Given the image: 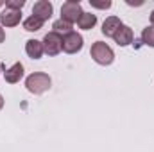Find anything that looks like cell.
Returning <instances> with one entry per match:
<instances>
[{"label":"cell","mask_w":154,"mask_h":152,"mask_svg":"<svg viewBox=\"0 0 154 152\" xmlns=\"http://www.w3.org/2000/svg\"><path fill=\"white\" fill-rule=\"evenodd\" d=\"M90 56H91V59H93L95 63H99V65H102V66L111 65L113 59H115V54H113L111 47L106 45L104 41H95V43L91 45Z\"/></svg>","instance_id":"6da1fadb"},{"label":"cell","mask_w":154,"mask_h":152,"mask_svg":"<svg viewBox=\"0 0 154 152\" xmlns=\"http://www.w3.org/2000/svg\"><path fill=\"white\" fill-rule=\"evenodd\" d=\"M25 86H27V90L31 93L41 95V93H45L52 86V79L47 74H43V72H36V74H31L25 79Z\"/></svg>","instance_id":"7a4b0ae2"},{"label":"cell","mask_w":154,"mask_h":152,"mask_svg":"<svg viewBox=\"0 0 154 152\" xmlns=\"http://www.w3.org/2000/svg\"><path fill=\"white\" fill-rule=\"evenodd\" d=\"M81 16H82V7L77 0H68L61 5V20L74 23V22H79Z\"/></svg>","instance_id":"3957f363"},{"label":"cell","mask_w":154,"mask_h":152,"mask_svg":"<svg viewBox=\"0 0 154 152\" xmlns=\"http://www.w3.org/2000/svg\"><path fill=\"white\" fill-rule=\"evenodd\" d=\"M43 48H45V52L48 56H57L63 50V38H61V34H57L54 31L48 32V34H45V38H43Z\"/></svg>","instance_id":"277c9868"},{"label":"cell","mask_w":154,"mask_h":152,"mask_svg":"<svg viewBox=\"0 0 154 152\" xmlns=\"http://www.w3.org/2000/svg\"><path fill=\"white\" fill-rule=\"evenodd\" d=\"M82 41H84L82 36L79 32H75V31L65 34L63 36V52H66V54H77L82 48Z\"/></svg>","instance_id":"5b68a950"},{"label":"cell","mask_w":154,"mask_h":152,"mask_svg":"<svg viewBox=\"0 0 154 152\" xmlns=\"http://www.w3.org/2000/svg\"><path fill=\"white\" fill-rule=\"evenodd\" d=\"M52 13H54V7H52V4L48 0H39L32 7V16L39 18L41 22H47L52 16Z\"/></svg>","instance_id":"8992f818"},{"label":"cell","mask_w":154,"mask_h":152,"mask_svg":"<svg viewBox=\"0 0 154 152\" xmlns=\"http://www.w3.org/2000/svg\"><path fill=\"white\" fill-rule=\"evenodd\" d=\"M113 39H115V43H118L120 47H127V45H131V43H133V39H134L133 29L122 23V27H120V29L115 32Z\"/></svg>","instance_id":"52a82bcc"},{"label":"cell","mask_w":154,"mask_h":152,"mask_svg":"<svg viewBox=\"0 0 154 152\" xmlns=\"http://www.w3.org/2000/svg\"><path fill=\"white\" fill-rule=\"evenodd\" d=\"M20 20H22V11H14V9H7L5 7L2 11V14H0V22L5 27H14V25L20 23Z\"/></svg>","instance_id":"ba28073f"},{"label":"cell","mask_w":154,"mask_h":152,"mask_svg":"<svg viewBox=\"0 0 154 152\" xmlns=\"http://www.w3.org/2000/svg\"><path fill=\"white\" fill-rule=\"evenodd\" d=\"M4 77H5V81H7L9 84L20 82V79L23 77V65H22V63H14L11 68H7V70L4 72Z\"/></svg>","instance_id":"9c48e42d"},{"label":"cell","mask_w":154,"mask_h":152,"mask_svg":"<svg viewBox=\"0 0 154 152\" xmlns=\"http://www.w3.org/2000/svg\"><path fill=\"white\" fill-rule=\"evenodd\" d=\"M122 27V22H120V18H116V16H109V18H106L104 20V23H102V34L104 36H109V38H113L115 36V32Z\"/></svg>","instance_id":"30bf717a"},{"label":"cell","mask_w":154,"mask_h":152,"mask_svg":"<svg viewBox=\"0 0 154 152\" xmlns=\"http://www.w3.org/2000/svg\"><path fill=\"white\" fill-rule=\"evenodd\" d=\"M25 52H27L29 57H32V59H39V57L43 56V52H45V48H43V41L29 39V41L25 43Z\"/></svg>","instance_id":"8fae6325"},{"label":"cell","mask_w":154,"mask_h":152,"mask_svg":"<svg viewBox=\"0 0 154 152\" xmlns=\"http://www.w3.org/2000/svg\"><path fill=\"white\" fill-rule=\"evenodd\" d=\"M95 23H97V16H95V14H91V13H82V16H81V18H79V22H77L79 29H84V31L93 29V27H95Z\"/></svg>","instance_id":"7c38bea8"},{"label":"cell","mask_w":154,"mask_h":152,"mask_svg":"<svg viewBox=\"0 0 154 152\" xmlns=\"http://www.w3.org/2000/svg\"><path fill=\"white\" fill-rule=\"evenodd\" d=\"M43 23H45V22H41L36 16H29V18L23 22V29L29 31V32H36V31H39V29L43 27Z\"/></svg>","instance_id":"4fadbf2b"},{"label":"cell","mask_w":154,"mask_h":152,"mask_svg":"<svg viewBox=\"0 0 154 152\" xmlns=\"http://www.w3.org/2000/svg\"><path fill=\"white\" fill-rule=\"evenodd\" d=\"M52 29H54V32H57V34H68V32H72V23H68V22H65V20H56L54 23H52Z\"/></svg>","instance_id":"5bb4252c"},{"label":"cell","mask_w":154,"mask_h":152,"mask_svg":"<svg viewBox=\"0 0 154 152\" xmlns=\"http://www.w3.org/2000/svg\"><path fill=\"white\" fill-rule=\"evenodd\" d=\"M142 41L147 45V47H152L154 48V25H149L143 29L142 32Z\"/></svg>","instance_id":"9a60e30c"},{"label":"cell","mask_w":154,"mask_h":152,"mask_svg":"<svg viewBox=\"0 0 154 152\" xmlns=\"http://www.w3.org/2000/svg\"><path fill=\"white\" fill-rule=\"evenodd\" d=\"M23 5H25V0H9V2H5V7L14 9V11H22Z\"/></svg>","instance_id":"2e32d148"},{"label":"cell","mask_w":154,"mask_h":152,"mask_svg":"<svg viewBox=\"0 0 154 152\" xmlns=\"http://www.w3.org/2000/svg\"><path fill=\"white\" fill-rule=\"evenodd\" d=\"M90 4L93 5V7H99V9H109L111 7V2L108 0V2H93V0H90Z\"/></svg>","instance_id":"e0dca14e"},{"label":"cell","mask_w":154,"mask_h":152,"mask_svg":"<svg viewBox=\"0 0 154 152\" xmlns=\"http://www.w3.org/2000/svg\"><path fill=\"white\" fill-rule=\"evenodd\" d=\"M4 39H5V32H4V29L0 27V43H2Z\"/></svg>","instance_id":"ac0fdd59"},{"label":"cell","mask_w":154,"mask_h":152,"mask_svg":"<svg viewBox=\"0 0 154 152\" xmlns=\"http://www.w3.org/2000/svg\"><path fill=\"white\" fill-rule=\"evenodd\" d=\"M4 108V99H2V95H0V109Z\"/></svg>","instance_id":"d6986e66"},{"label":"cell","mask_w":154,"mask_h":152,"mask_svg":"<svg viewBox=\"0 0 154 152\" xmlns=\"http://www.w3.org/2000/svg\"><path fill=\"white\" fill-rule=\"evenodd\" d=\"M151 23H152V25H154V11H152V13H151Z\"/></svg>","instance_id":"ffe728a7"},{"label":"cell","mask_w":154,"mask_h":152,"mask_svg":"<svg viewBox=\"0 0 154 152\" xmlns=\"http://www.w3.org/2000/svg\"><path fill=\"white\" fill-rule=\"evenodd\" d=\"M2 5H4V2H0V7H2Z\"/></svg>","instance_id":"44dd1931"}]
</instances>
